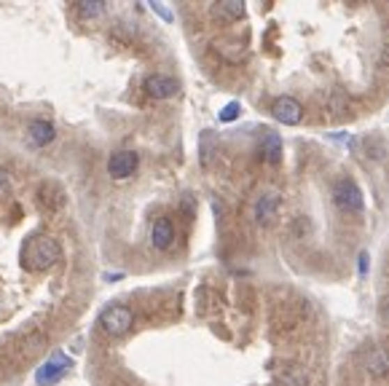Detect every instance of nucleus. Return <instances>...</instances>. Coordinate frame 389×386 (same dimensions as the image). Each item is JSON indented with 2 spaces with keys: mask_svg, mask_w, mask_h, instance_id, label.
Here are the masks:
<instances>
[{
  "mask_svg": "<svg viewBox=\"0 0 389 386\" xmlns=\"http://www.w3.org/2000/svg\"><path fill=\"white\" fill-rule=\"evenodd\" d=\"M59 258H62V249L49 233L30 236L22 247V263L27 271H49L52 265L59 263Z\"/></svg>",
  "mask_w": 389,
  "mask_h": 386,
  "instance_id": "obj_1",
  "label": "nucleus"
},
{
  "mask_svg": "<svg viewBox=\"0 0 389 386\" xmlns=\"http://www.w3.org/2000/svg\"><path fill=\"white\" fill-rule=\"evenodd\" d=\"M135 325V311L129 306H121V303H113L107 306L105 311L100 314V327L105 330L110 338H121L132 330Z\"/></svg>",
  "mask_w": 389,
  "mask_h": 386,
  "instance_id": "obj_2",
  "label": "nucleus"
},
{
  "mask_svg": "<svg viewBox=\"0 0 389 386\" xmlns=\"http://www.w3.org/2000/svg\"><path fill=\"white\" fill-rule=\"evenodd\" d=\"M73 368V360L65 351H54L52 357L36 370V384L38 386H54L65 378V373Z\"/></svg>",
  "mask_w": 389,
  "mask_h": 386,
  "instance_id": "obj_3",
  "label": "nucleus"
},
{
  "mask_svg": "<svg viewBox=\"0 0 389 386\" xmlns=\"http://www.w3.org/2000/svg\"><path fill=\"white\" fill-rule=\"evenodd\" d=\"M333 201L344 212H363V191L352 177H341L333 185Z\"/></svg>",
  "mask_w": 389,
  "mask_h": 386,
  "instance_id": "obj_4",
  "label": "nucleus"
},
{
  "mask_svg": "<svg viewBox=\"0 0 389 386\" xmlns=\"http://www.w3.org/2000/svg\"><path fill=\"white\" fill-rule=\"evenodd\" d=\"M271 116L277 118L284 126H296V123L303 121V105L296 100V97H277L274 105H271Z\"/></svg>",
  "mask_w": 389,
  "mask_h": 386,
  "instance_id": "obj_5",
  "label": "nucleus"
},
{
  "mask_svg": "<svg viewBox=\"0 0 389 386\" xmlns=\"http://www.w3.org/2000/svg\"><path fill=\"white\" fill-rule=\"evenodd\" d=\"M142 88H145V94L153 97V100H169V97H175L177 91H180V84H177L172 75L153 72V75H148V78L142 81Z\"/></svg>",
  "mask_w": 389,
  "mask_h": 386,
  "instance_id": "obj_6",
  "label": "nucleus"
},
{
  "mask_svg": "<svg viewBox=\"0 0 389 386\" xmlns=\"http://www.w3.org/2000/svg\"><path fill=\"white\" fill-rule=\"evenodd\" d=\"M137 164H140V158H137L135 150H116L113 156L107 158V175L113 180H126V177H132L137 172Z\"/></svg>",
  "mask_w": 389,
  "mask_h": 386,
  "instance_id": "obj_7",
  "label": "nucleus"
},
{
  "mask_svg": "<svg viewBox=\"0 0 389 386\" xmlns=\"http://www.w3.org/2000/svg\"><path fill=\"white\" fill-rule=\"evenodd\" d=\"M280 207H282V196L277 191H266L264 196L255 201V220H258L261 226L274 223L277 215H280Z\"/></svg>",
  "mask_w": 389,
  "mask_h": 386,
  "instance_id": "obj_8",
  "label": "nucleus"
},
{
  "mask_svg": "<svg viewBox=\"0 0 389 386\" xmlns=\"http://www.w3.org/2000/svg\"><path fill=\"white\" fill-rule=\"evenodd\" d=\"M363 365L373 378H389V346H371L365 351Z\"/></svg>",
  "mask_w": 389,
  "mask_h": 386,
  "instance_id": "obj_9",
  "label": "nucleus"
},
{
  "mask_svg": "<svg viewBox=\"0 0 389 386\" xmlns=\"http://www.w3.org/2000/svg\"><path fill=\"white\" fill-rule=\"evenodd\" d=\"M151 242L156 249H169L175 245V226L169 217H156L153 220V229H151Z\"/></svg>",
  "mask_w": 389,
  "mask_h": 386,
  "instance_id": "obj_10",
  "label": "nucleus"
},
{
  "mask_svg": "<svg viewBox=\"0 0 389 386\" xmlns=\"http://www.w3.org/2000/svg\"><path fill=\"white\" fill-rule=\"evenodd\" d=\"M27 137H30V142H33V145H38V148L49 145V142H54V137H56V132H54V123L33 121V123H30V129H27Z\"/></svg>",
  "mask_w": 389,
  "mask_h": 386,
  "instance_id": "obj_11",
  "label": "nucleus"
},
{
  "mask_svg": "<svg viewBox=\"0 0 389 386\" xmlns=\"http://www.w3.org/2000/svg\"><path fill=\"white\" fill-rule=\"evenodd\" d=\"M38 201L46 207V210H59L62 204H65V193H62V188H56V185H43L40 188V193H38Z\"/></svg>",
  "mask_w": 389,
  "mask_h": 386,
  "instance_id": "obj_12",
  "label": "nucleus"
},
{
  "mask_svg": "<svg viewBox=\"0 0 389 386\" xmlns=\"http://www.w3.org/2000/svg\"><path fill=\"white\" fill-rule=\"evenodd\" d=\"M264 158L268 161V164H280V158H282V140H280V134H277V132H266Z\"/></svg>",
  "mask_w": 389,
  "mask_h": 386,
  "instance_id": "obj_13",
  "label": "nucleus"
},
{
  "mask_svg": "<svg viewBox=\"0 0 389 386\" xmlns=\"http://www.w3.org/2000/svg\"><path fill=\"white\" fill-rule=\"evenodd\" d=\"M277 386H309V373L303 368H287L284 373H280Z\"/></svg>",
  "mask_w": 389,
  "mask_h": 386,
  "instance_id": "obj_14",
  "label": "nucleus"
},
{
  "mask_svg": "<svg viewBox=\"0 0 389 386\" xmlns=\"http://www.w3.org/2000/svg\"><path fill=\"white\" fill-rule=\"evenodd\" d=\"M215 14L223 19H242L245 17V3L242 0H223L215 6Z\"/></svg>",
  "mask_w": 389,
  "mask_h": 386,
  "instance_id": "obj_15",
  "label": "nucleus"
},
{
  "mask_svg": "<svg viewBox=\"0 0 389 386\" xmlns=\"http://www.w3.org/2000/svg\"><path fill=\"white\" fill-rule=\"evenodd\" d=\"M78 14L81 19H97L105 14V3L102 0H84V3H78Z\"/></svg>",
  "mask_w": 389,
  "mask_h": 386,
  "instance_id": "obj_16",
  "label": "nucleus"
},
{
  "mask_svg": "<svg viewBox=\"0 0 389 386\" xmlns=\"http://www.w3.org/2000/svg\"><path fill=\"white\" fill-rule=\"evenodd\" d=\"M239 113H242L239 102H229V105L220 110V116H218V118H220L223 123H229V121H236V118H239Z\"/></svg>",
  "mask_w": 389,
  "mask_h": 386,
  "instance_id": "obj_17",
  "label": "nucleus"
},
{
  "mask_svg": "<svg viewBox=\"0 0 389 386\" xmlns=\"http://www.w3.org/2000/svg\"><path fill=\"white\" fill-rule=\"evenodd\" d=\"M11 196V180L6 175V169H0V199H8Z\"/></svg>",
  "mask_w": 389,
  "mask_h": 386,
  "instance_id": "obj_18",
  "label": "nucleus"
},
{
  "mask_svg": "<svg viewBox=\"0 0 389 386\" xmlns=\"http://www.w3.org/2000/svg\"><path fill=\"white\" fill-rule=\"evenodd\" d=\"M151 8H153V11H156V14H159L164 22H175V14H172L167 6H161V3H151Z\"/></svg>",
  "mask_w": 389,
  "mask_h": 386,
  "instance_id": "obj_19",
  "label": "nucleus"
},
{
  "mask_svg": "<svg viewBox=\"0 0 389 386\" xmlns=\"http://www.w3.org/2000/svg\"><path fill=\"white\" fill-rule=\"evenodd\" d=\"M357 268H360V274L368 271V252H360V263H357Z\"/></svg>",
  "mask_w": 389,
  "mask_h": 386,
  "instance_id": "obj_20",
  "label": "nucleus"
},
{
  "mask_svg": "<svg viewBox=\"0 0 389 386\" xmlns=\"http://www.w3.org/2000/svg\"><path fill=\"white\" fill-rule=\"evenodd\" d=\"M381 319H384V322L389 325V298L381 303Z\"/></svg>",
  "mask_w": 389,
  "mask_h": 386,
  "instance_id": "obj_21",
  "label": "nucleus"
}]
</instances>
